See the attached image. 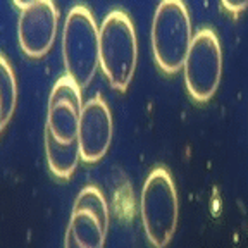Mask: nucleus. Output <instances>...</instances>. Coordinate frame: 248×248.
<instances>
[{
	"instance_id": "obj_1",
	"label": "nucleus",
	"mask_w": 248,
	"mask_h": 248,
	"mask_svg": "<svg viewBox=\"0 0 248 248\" xmlns=\"http://www.w3.org/2000/svg\"><path fill=\"white\" fill-rule=\"evenodd\" d=\"M100 69L108 85L117 92H126L138 64V40L133 21L123 11L105 16L98 28Z\"/></svg>"
},
{
	"instance_id": "obj_2",
	"label": "nucleus",
	"mask_w": 248,
	"mask_h": 248,
	"mask_svg": "<svg viewBox=\"0 0 248 248\" xmlns=\"http://www.w3.org/2000/svg\"><path fill=\"white\" fill-rule=\"evenodd\" d=\"M62 57L66 76L79 88H86L100 67L98 26L92 11L74 5L66 16L62 31Z\"/></svg>"
},
{
	"instance_id": "obj_3",
	"label": "nucleus",
	"mask_w": 248,
	"mask_h": 248,
	"mask_svg": "<svg viewBox=\"0 0 248 248\" xmlns=\"http://www.w3.org/2000/svg\"><path fill=\"white\" fill-rule=\"evenodd\" d=\"M193 40L190 12L183 0H160L152 23V52L166 74L183 69Z\"/></svg>"
},
{
	"instance_id": "obj_4",
	"label": "nucleus",
	"mask_w": 248,
	"mask_h": 248,
	"mask_svg": "<svg viewBox=\"0 0 248 248\" xmlns=\"http://www.w3.org/2000/svg\"><path fill=\"white\" fill-rule=\"evenodd\" d=\"M145 234L154 248H166L178 226L179 203L169 170L155 167L145 179L140 198Z\"/></svg>"
},
{
	"instance_id": "obj_5",
	"label": "nucleus",
	"mask_w": 248,
	"mask_h": 248,
	"mask_svg": "<svg viewBox=\"0 0 248 248\" xmlns=\"http://www.w3.org/2000/svg\"><path fill=\"white\" fill-rule=\"evenodd\" d=\"M185 85L195 102H209L216 95L222 78V50L216 31H197L183 64Z\"/></svg>"
},
{
	"instance_id": "obj_6",
	"label": "nucleus",
	"mask_w": 248,
	"mask_h": 248,
	"mask_svg": "<svg viewBox=\"0 0 248 248\" xmlns=\"http://www.w3.org/2000/svg\"><path fill=\"white\" fill-rule=\"evenodd\" d=\"M59 11L52 0H36L21 11L17 38L23 52L31 59H40L52 48L57 36Z\"/></svg>"
},
{
	"instance_id": "obj_7",
	"label": "nucleus",
	"mask_w": 248,
	"mask_h": 248,
	"mask_svg": "<svg viewBox=\"0 0 248 248\" xmlns=\"http://www.w3.org/2000/svg\"><path fill=\"white\" fill-rule=\"evenodd\" d=\"M81 110V88L69 76L59 78L48 97L45 131L64 143L78 140Z\"/></svg>"
},
{
	"instance_id": "obj_8",
	"label": "nucleus",
	"mask_w": 248,
	"mask_h": 248,
	"mask_svg": "<svg viewBox=\"0 0 248 248\" xmlns=\"http://www.w3.org/2000/svg\"><path fill=\"white\" fill-rule=\"evenodd\" d=\"M114 123L110 108L102 97H93L83 104L78 143L81 152V160L88 164L104 159L112 143Z\"/></svg>"
},
{
	"instance_id": "obj_9",
	"label": "nucleus",
	"mask_w": 248,
	"mask_h": 248,
	"mask_svg": "<svg viewBox=\"0 0 248 248\" xmlns=\"http://www.w3.org/2000/svg\"><path fill=\"white\" fill-rule=\"evenodd\" d=\"M107 228L108 221H104L97 214L79 207H73L66 238H69L81 248H104Z\"/></svg>"
},
{
	"instance_id": "obj_10",
	"label": "nucleus",
	"mask_w": 248,
	"mask_h": 248,
	"mask_svg": "<svg viewBox=\"0 0 248 248\" xmlns=\"http://www.w3.org/2000/svg\"><path fill=\"white\" fill-rule=\"evenodd\" d=\"M45 155L52 174L59 179H67L76 170L78 162L81 160V152L78 140L74 141H59L48 131H45Z\"/></svg>"
},
{
	"instance_id": "obj_11",
	"label": "nucleus",
	"mask_w": 248,
	"mask_h": 248,
	"mask_svg": "<svg viewBox=\"0 0 248 248\" xmlns=\"http://www.w3.org/2000/svg\"><path fill=\"white\" fill-rule=\"evenodd\" d=\"M0 104H2L4 121L7 124L17 104V83H16L14 71L4 55H0Z\"/></svg>"
},
{
	"instance_id": "obj_12",
	"label": "nucleus",
	"mask_w": 248,
	"mask_h": 248,
	"mask_svg": "<svg viewBox=\"0 0 248 248\" xmlns=\"http://www.w3.org/2000/svg\"><path fill=\"white\" fill-rule=\"evenodd\" d=\"M12 2H14L16 7H19L21 11H23V9H24V7H28V5L35 4L36 0H12Z\"/></svg>"
},
{
	"instance_id": "obj_13",
	"label": "nucleus",
	"mask_w": 248,
	"mask_h": 248,
	"mask_svg": "<svg viewBox=\"0 0 248 248\" xmlns=\"http://www.w3.org/2000/svg\"><path fill=\"white\" fill-rule=\"evenodd\" d=\"M7 126L4 121V112H2V104H0V135H2V131H4V128Z\"/></svg>"
},
{
	"instance_id": "obj_14",
	"label": "nucleus",
	"mask_w": 248,
	"mask_h": 248,
	"mask_svg": "<svg viewBox=\"0 0 248 248\" xmlns=\"http://www.w3.org/2000/svg\"><path fill=\"white\" fill-rule=\"evenodd\" d=\"M64 248H81V247H78L74 241H71L69 238H66V240H64Z\"/></svg>"
}]
</instances>
